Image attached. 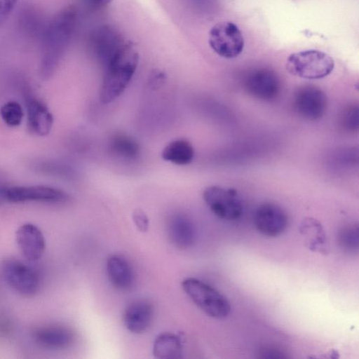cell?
Instances as JSON below:
<instances>
[{
	"label": "cell",
	"mask_w": 359,
	"mask_h": 359,
	"mask_svg": "<svg viewBox=\"0 0 359 359\" xmlns=\"http://www.w3.org/2000/svg\"><path fill=\"white\" fill-rule=\"evenodd\" d=\"M139 54L134 45L125 41L103 64L104 73L100 97L108 104L119 97L130 83L137 67Z\"/></svg>",
	"instance_id": "1"
},
{
	"label": "cell",
	"mask_w": 359,
	"mask_h": 359,
	"mask_svg": "<svg viewBox=\"0 0 359 359\" xmlns=\"http://www.w3.org/2000/svg\"><path fill=\"white\" fill-rule=\"evenodd\" d=\"M153 355L160 359H176L182 356V344L180 338L171 332H163L155 339L152 348Z\"/></svg>",
	"instance_id": "19"
},
{
	"label": "cell",
	"mask_w": 359,
	"mask_h": 359,
	"mask_svg": "<svg viewBox=\"0 0 359 359\" xmlns=\"http://www.w3.org/2000/svg\"><path fill=\"white\" fill-rule=\"evenodd\" d=\"M334 62L328 54L318 50H306L291 54L287 59V72L299 78L320 79L328 76Z\"/></svg>",
	"instance_id": "4"
},
{
	"label": "cell",
	"mask_w": 359,
	"mask_h": 359,
	"mask_svg": "<svg viewBox=\"0 0 359 359\" xmlns=\"http://www.w3.org/2000/svg\"><path fill=\"white\" fill-rule=\"evenodd\" d=\"M327 99L325 92L318 87L307 85L299 88L293 97V106L302 118L317 121L325 114Z\"/></svg>",
	"instance_id": "8"
},
{
	"label": "cell",
	"mask_w": 359,
	"mask_h": 359,
	"mask_svg": "<svg viewBox=\"0 0 359 359\" xmlns=\"http://www.w3.org/2000/svg\"><path fill=\"white\" fill-rule=\"evenodd\" d=\"M344 123L345 126L351 130L358 128V111L357 107H349L344 114Z\"/></svg>",
	"instance_id": "24"
},
{
	"label": "cell",
	"mask_w": 359,
	"mask_h": 359,
	"mask_svg": "<svg viewBox=\"0 0 359 359\" xmlns=\"http://www.w3.org/2000/svg\"><path fill=\"white\" fill-rule=\"evenodd\" d=\"M109 147L115 155L126 159H134L140 153L136 140L124 134L114 135L110 140Z\"/></svg>",
	"instance_id": "21"
},
{
	"label": "cell",
	"mask_w": 359,
	"mask_h": 359,
	"mask_svg": "<svg viewBox=\"0 0 359 359\" xmlns=\"http://www.w3.org/2000/svg\"><path fill=\"white\" fill-rule=\"evenodd\" d=\"M261 358H285V353L279 349L271 347L262 348L259 352Z\"/></svg>",
	"instance_id": "27"
},
{
	"label": "cell",
	"mask_w": 359,
	"mask_h": 359,
	"mask_svg": "<svg viewBox=\"0 0 359 359\" xmlns=\"http://www.w3.org/2000/svg\"><path fill=\"white\" fill-rule=\"evenodd\" d=\"M299 232L310 250L323 254L328 252L326 232L318 220L312 217L304 218L300 223Z\"/></svg>",
	"instance_id": "18"
},
{
	"label": "cell",
	"mask_w": 359,
	"mask_h": 359,
	"mask_svg": "<svg viewBox=\"0 0 359 359\" xmlns=\"http://www.w3.org/2000/svg\"><path fill=\"white\" fill-rule=\"evenodd\" d=\"M167 229L170 241L179 248H188L195 241L196 231L194 224L184 215H172L168 221Z\"/></svg>",
	"instance_id": "16"
},
{
	"label": "cell",
	"mask_w": 359,
	"mask_h": 359,
	"mask_svg": "<svg viewBox=\"0 0 359 359\" xmlns=\"http://www.w3.org/2000/svg\"><path fill=\"white\" fill-rule=\"evenodd\" d=\"M18 0H0V27L8 19Z\"/></svg>",
	"instance_id": "25"
},
{
	"label": "cell",
	"mask_w": 359,
	"mask_h": 359,
	"mask_svg": "<svg viewBox=\"0 0 359 359\" xmlns=\"http://www.w3.org/2000/svg\"><path fill=\"white\" fill-rule=\"evenodd\" d=\"M94 7H102L109 4L112 0H84Z\"/></svg>",
	"instance_id": "28"
},
{
	"label": "cell",
	"mask_w": 359,
	"mask_h": 359,
	"mask_svg": "<svg viewBox=\"0 0 359 359\" xmlns=\"http://www.w3.org/2000/svg\"><path fill=\"white\" fill-rule=\"evenodd\" d=\"M11 324L5 318H0V332L1 334H6L9 332Z\"/></svg>",
	"instance_id": "29"
},
{
	"label": "cell",
	"mask_w": 359,
	"mask_h": 359,
	"mask_svg": "<svg viewBox=\"0 0 359 359\" xmlns=\"http://www.w3.org/2000/svg\"><path fill=\"white\" fill-rule=\"evenodd\" d=\"M162 158L176 165L189 164L194 156L191 144L184 139L175 140L168 143L163 149Z\"/></svg>",
	"instance_id": "20"
},
{
	"label": "cell",
	"mask_w": 359,
	"mask_h": 359,
	"mask_svg": "<svg viewBox=\"0 0 359 359\" xmlns=\"http://www.w3.org/2000/svg\"><path fill=\"white\" fill-rule=\"evenodd\" d=\"M35 343L48 350H64L72 346L75 334L69 328L57 325H44L36 328L32 334Z\"/></svg>",
	"instance_id": "13"
},
{
	"label": "cell",
	"mask_w": 359,
	"mask_h": 359,
	"mask_svg": "<svg viewBox=\"0 0 359 359\" xmlns=\"http://www.w3.org/2000/svg\"><path fill=\"white\" fill-rule=\"evenodd\" d=\"M76 20L75 10L67 8L57 13L46 27L41 62L43 77H48L53 73L66 50L74 30Z\"/></svg>",
	"instance_id": "2"
},
{
	"label": "cell",
	"mask_w": 359,
	"mask_h": 359,
	"mask_svg": "<svg viewBox=\"0 0 359 359\" xmlns=\"http://www.w3.org/2000/svg\"><path fill=\"white\" fill-rule=\"evenodd\" d=\"M67 198V194L62 190L46 186L13 187L6 188L5 191V200L11 203H62Z\"/></svg>",
	"instance_id": "11"
},
{
	"label": "cell",
	"mask_w": 359,
	"mask_h": 359,
	"mask_svg": "<svg viewBox=\"0 0 359 359\" xmlns=\"http://www.w3.org/2000/svg\"><path fill=\"white\" fill-rule=\"evenodd\" d=\"M244 86L250 95L264 101L275 100L280 92L278 75L267 68L257 69L250 72L244 81Z\"/></svg>",
	"instance_id": "10"
},
{
	"label": "cell",
	"mask_w": 359,
	"mask_h": 359,
	"mask_svg": "<svg viewBox=\"0 0 359 359\" xmlns=\"http://www.w3.org/2000/svg\"><path fill=\"white\" fill-rule=\"evenodd\" d=\"M203 198L212 212L217 217L233 221L243 212V203L236 189L212 185L207 187Z\"/></svg>",
	"instance_id": "5"
},
{
	"label": "cell",
	"mask_w": 359,
	"mask_h": 359,
	"mask_svg": "<svg viewBox=\"0 0 359 359\" xmlns=\"http://www.w3.org/2000/svg\"><path fill=\"white\" fill-rule=\"evenodd\" d=\"M153 313V306L149 302L142 299L133 302L123 313L124 325L133 333H142L149 327Z\"/></svg>",
	"instance_id": "14"
},
{
	"label": "cell",
	"mask_w": 359,
	"mask_h": 359,
	"mask_svg": "<svg viewBox=\"0 0 359 359\" xmlns=\"http://www.w3.org/2000/svg\"><path fill=\"white\" fill-rule=\"evenodd\" d=\"M133 219L137 228L142 232H145L149 228V219L142 210L137 209L133 213Z\"/></svg>",
	"instance_id": "26"
},
{
	"label": "cell",
	"mask_w": 359,
	"mask_h": 359,
	"mask_svg": "<svg viewBox=\"0 0 359 359\" xmlns=\"http://www.w3.org/2000/svg\"><path fill=\"white\" fill-rule=\"evenodd\" d=\"M16 241L22 256L29 262L39 260L46 249V239L41 229L34 224H22L16 231Z\"/></svg>",
	"instance_id": "12"
},
{
	"label": "cell",
	"mask_w": 359,
	"mask_h": 359,
	"mask_svg": "<svg viewBox=\"0 0 359 359\" xmlns=\"http://www.w3.org/2000/svg\"><path fill=\"white\" fill-rule=\"evenodd\" d=\"M208 42L210 48L219 56L234 58L244 47V39L238 26L230 21L215 24L210 30Z\"/></svg>",
	"instance_id": "6"
},
{
	"label": "cell",
	"mask_w": 359,
	"mask_h": 359,
	"mask_svg": "<svg viewBox=\"0 0 359 359\" xmlns=\"http://www.w3.org/2000/svg\"><path fill=\"white\" fill-rule=\"evenodd\" d=\"M338 243L343 250L354 253L358 250V226L357 224L343 227L338 235Z\"/></svg>",
	"instance_id": "22"
},
{
	"label": "cell",
	"mask_w": 359,
	"mask_h": 359,
	"mask_svg": "<svg viewBox=\"0 0 359 359\" xmlns=\"http://www.w3.org/2000/svg\"><path fill=\"white\" fill-rule=\"evenodd\" d=\"M106 266L109 279L116 288L127 290L132 287L134 273L125 257L119 255H112L107 258Z\"/></svg>",
	"instance_id": "17"
},
{
	"label": "cell",
	"mask_w": 359,
	"mask_h": 359,
	"mask_svg": "<svg viewBox=\"0 0 359 359\" xmlns=\"http://www.w3.org/2000/svg\"><path fill=\"white\" fill-rule=\"evenodd\" d=\"M26 105L29 130L38 135H48L53 123V115L48 107L40 100L29 96L26 98Z\"/></svg>",
	"instance_id": "15"
},
{
	"label": "cell",
	"mask_w": 359,
	"mask_h": 359,
	"mask_svg": "<svg viewBox=\"0 0 359 359\" xmlns=\"http://www.w3.org/2000/svg\"><path fill=\"white\" fill-rule=\"evenodd\" d=\"M1 272L7 284L21 295L34 296L40 287V278L37 271L21 261L6 260L2 265Z\"/></svg>",
	"instance_id": "7"
},
{
	"label": "cell",
	"mask_w": 359,
	"mask_h": 359,
	"mask_svg": "<svg viewBox=\"0 0 359 359\" xmlns=\"http://www.w3.org/2000/svg\"><path fill=\"white\" fill-rule=\"evenodd\" d=\"M182 287L193 302L210 317L223 319L231 311L228 299L216 289L196 278H187Z\"/></svg>",
	"instance_id": "3"
},
{
	"label": "cell",
	"mask_w": 359,
	"mask_h": 359,
	"mask_svg": "<svg viewBox=\"0 0 359 359\" xmlns=\"http://www.w3.org/2000/svg\"><path fill=\"white\" fill-rule=\"evenodd\" d=\"M0 113L4 121L10 126L20 125L23 117L22 107L15 101H10L2 105Z\"/></svg>",
	"instance_id": "23"
},
{
	"label": "cell",
	"mask_w": 359,
	"mask_h": 359,
	"mask_svg": "<svg viewBox=\"0 0 359 359\" xmlns=\"http://www.w3.org/2000/svg\"><path fill=\"white\" fill-rule=\"evenodd\" d=\"M254 224L261 234L267 237H276L285 231L288 217L285 211L278 205L264 203L255 212Z\"/></svg>",
	"instance_id": "9"
}]
</instances>
